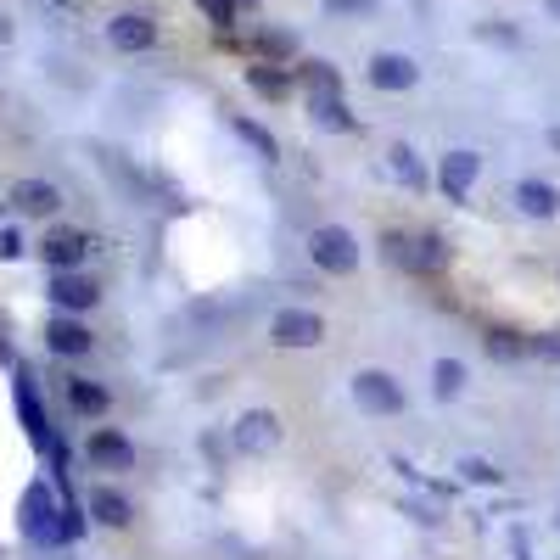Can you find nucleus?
<instances>
[{
	"label": "nucleus",
	"mask_w": 560,
	"mask_h": 560,
	"mask_svg": "<svg viewBox=\"0 0 560 560\" xmlns=\"http://www.w3.org/2000/svg\"><path fill=\"white\" fill-rule=\"evenodd\" d=\"M308 252H314V264H320L325 275H353V269H359V241H353L342 224L314 230V236H308Z\"/></svg>",
	"instance_id": "nucleus-1"
},
{
	"label": "nucleus",
	"mask_w": 560,
	"mask_h": 560,
	"mask_svg": "<svg viewBox=\"0 0 560 560\" xmlns=\"http://www.w3.org/2000/svg\"><path fill=\"white\" fill-rule=\"evenodd\" d=\"M17 516H23V532L28 538H34V544H62V538H56V532H62V510H56V499H51V488H45V482H34V488L23 493V510H17Z\"/></svg>",
	"instance_id": "nucleus-2"
},
{
	"label": "nucleus",
	"mask_w": 560,
	"mask_h": 560,
	"mask_svg": "<svg viewBox=\"0 0 560 560\" xmlns=\"http://www.w3.org/2000/svg\"><path fill=\"white\" fill-rule=\"evenodd\" d=\"M353 398H359V409H370V415H398V409H404V387H398L387 370H359V376H353Z\"/></svg>",
	"instance_id": "nucleus-3"
},
{
	"label": "nucleus",
	"mask_w": 560,
	"mask_h": 560,
	"mask_svg": "<svg viewBox=\"0 0 560 560\" xmlns=\"http://www.w3.org/2000/svg\"><path fill=\"white\" fill-rule=\"evenodd\" d=\"M269 331H275V348H314L325 336V320L314 308H280Z\"/></svg>",
	"instance_id": "nucleus-4"
},
{
	"label": "nucleus",
	"mask_w": 560,
	"mask_h": 560,
	"mask_svg": "<svg viewBox=\"0 0 560 560\" xmlns=\"http://www.w3.org/2000/svg\"><path fill=\"white\" fill-rule=\"evenodd\" d=\"M230 437H236L241 454H269V448H280V420L269 415V409H247Z\"/></svg>",
	"instance_id": "nucleus-5"
},
{
	"label": "nucleus",
	"mask_w": 560,
	"mask_h": 560,
	"mask_svg": "<svg viewBox=\"0 0 560 560\" xmlns=\"http://www.w3.org/2000/svg\"><path fill=\"white\" fill-rule=\"evenodd\" d=\"M96 280L79 275V269H56L51 275V303L62 308V314H84V308H96Z\"/></svg>",
	"instance_id": "nucleus-6"
},
{
	"label": "nucleus",
	"mask_w": 560,
	"mask_h": 560,
	"mask_svg": "<svg viewBox=\"0 0 560 560\" xmlns=\"http://www.w3.org/2000/svg\"><path fill=\"white\" fill-rule=\"evenodd\" d=\"M392 252H398V258L415 269V275H437V269L448 264L443 236H392Z\"/></svg>",
	"instance_id": "nucleus-7"
},
{
	"label": "nucleus",
	"mask_w": 560,
	"mask_h": 560,
	"mask_svg": "<svg viewBox=\"0 0 560 560\" xmlns=\"http://www.w3.org/2000/svg\"><path fill=\"white\" fill-rule=\"evenodd\" d=\"M107 40L118 45V51H152V45H157V23L146 12H118L107 23Z\"/></svg>",
	"instance_id": "nucleus-8"
},
{
	"label": "nucleus",
	"mask_w": 560,
	"mask_h": 560,
	"mask_svg": "<svg viewBox=\"0 0 560 560\" xmlns=\"http://www.w3.org/2000/svg\"><path fill=\"white\" fill-rule=\"evenodd\" d=\"M415 79H420L415 56H398V51L370 56V84H376V90H415Z\"/></svg>",
	"instance_id": "nucleus-9"
},
{
	"label": "nucleus",
	"mask_w": 560,
	"mask_h": 560,
	"mask_svg": "<svg viewBox=\"0 0 560 560\" xmlns=\"http://www.w3.org/2000/svg\"><path fill=\"white\" fill-rule=\"evenodd\" d=\"M12 208H17V213H34V219H45V213L62 208V191H56V185H45V180H17V185H12Z\"/></svg>",
	"instance_id": "nucleus-10"
},
{
	"label": "nucleus",
	"mask_w": 560,
	"mask_h": 560,
	"mask_svg": "<svg viewBox=\"0 0 560 560\" xmlns=\"http://www.w3.org/2000/svg\"><path fill=\"white\" fill-rule=\"evenodd\" d=\"M90 460H96L101 471H129V465H135V443H129L124 432H96L90 437Z\"/></svg>",
	"instance_id": "nucleus-11"
},
{
	"label": "nucleus",
	"mask_w": 560,
	"mask_h": 560,
	"mask_svg": "<svg viewBox=\"0 0 560 560\" xmlns=\"http://www.w3.org/2000/svg\"><path fill=\"white\" fill-rule=\"evenodd\" d=\"M45 342H51V353H62V359H79V353H90V331H84L73 314H56L51 331H45Z\"/></svg>",
	"instance_id": "nucleus-12"
},
{
	"label": "nucleus",
	"mask_w": 560,
	"mask_h": 560,
	"mask_svg": "<svg viewBox=\"0 0 560 560\" xmlns=\"http://www.w3.org/2000/svg\"><path fill=\"white\" fill-rule=\"evenodd\" d=\"M471 180H476V152H448L443 168H437V185L460 202V196L471 191Z\"/></svg>",
	"instance_id": "nucleus-13"
},
{
	"label": "nucleus",
	"mask_w": 560,
	"mask_h": 560,
	"mask_svg": "<svg viewBox=\"0 0 560 560\" xmlns=\"http://www.w3.org/2000/svg\"><path fill=\"white\" fill-rule=\"evenodd\" d=\"M516 202H521V213H532V219H555L560 191H555V185H544V180H521L516 185Z\"/></svg>",
	"instance_id": "nucleus-14"
},
{
	"label": "nucleus",
	"mask_w": 560,
	"mask_h": 560,
	"mask_svg": "<svg viewBox=\"0 0 560 560\" xmlns=\"http://www.w3.org/2000/svg\"><path fill=\"white\" fill-rule=\"evenodd\" d=\"M84 247H90L84 236H73V230H56V236H45L40 252H45V264H51V269H79Z\"/></svg>",
	"instance_id": "nucleus-15"
},
{
	"label": "nucleus",
	"mask_w": 560,
	"mask_h": 560,
	"mask_svg": "<svg viewBox=\"0 0 560 560\" xmlns=\"http://www.w3.org/2000/svg\"><path fill=\"white\" fill-rule=\"evenodd\" d=\"M90 516L107 521V527H129V499L124 493H112V488H101L96 499H90Z\"/></svg>",
	"instance_id": "nucleus-16"
},
{
	"label": "nucleus",
	"mask_w": 560,
	"mask_h": 560,
	"mask_svg": "<svg viewBox=\"0 0 560 560\" xmlns=\"http://www.w3.org/2000/svg\"><path fill=\"white\" fill-rule=\"evenodd\" d=\"M68 398H73V409H79V415H107V404H112L101 381H73Z\"/></svg>",
	"instance_id": "nucleus-17"
},
{
	"label": "nucleus",
	"mask_w": 560,
	"mask_h": 560,
	"mask_svg": "<svg viewBox=\"0 0 560 560\" xmlns=\"http://www.w3.org/2000/svg\"><path fill=\"white\" fill-rule=\"evenodd\" d=\"M314 124H325V129H348L353 124L348 107L336 101V90H314Z\"/></svg>",
	"instance_id": "nucleus-18"
},
{
	"label": "nucleus",
	"mask_w": 560,
	"mask_h": 560,
	"mask_svg": "<svg viewBox=\"0 0 560 560\" xmlns=\"http://www.w3.org/2000/svg\"><path fill=\"white\" fill-rule=\"evenodd\" d=\"M387 163H392V174H398L404 185H415V191L426 185V168H420L415 146H392V152H387Z\"/></svg>",
	"instance_id": "nucleus-19"
},
{
	"label": "nucleus",
	"mask_w": 560,
	"mask_h": 560,
	"mask_svg": "<svg viewBox=\"0 0 560 560\" xmlns=\"http://www.w3.org/2000/svg\"><path fill=\"white\" fill-rule=\"evenodd\" d=\"M432 381H437V398H454V392L465 387V364L460 359H437Z\"/></svg>",
	"instance_id": "nucleus-20"
},
{
	"label": "nucleus",
	"mask_w": 560,
	"mask_h": 560,
	"mask_svg": "<svg viewBox=\"0 0 560 560\" xmlns=\"http://www.w3.org/2000/svg\"><path fill=\"white\" fill-rule=\"evenodd\" d=\"M247 84L258 90V96H269V101L286 96V73H275V68H252V73H247Z\"/></svg>",
	"instance_id": "nucleus-21"
},
{
	"label": "nucleus",
	"mask_w": 560,
	"mask_h": 560,
	"mask_svg": "<svg viewBox=\"0 0 560 560\" xmlns=\"http://www.w3.org/2000/svg\"><path fill=\"white\" fill-rule=\"evenodd\" d=\"M376 0H325V17H370Z\"/></svg>",
	"instance_id": "nucleus-22"
},
{
	"label": "nucleus",
	"mask_w": 560,
	"mask_h": 560,
	"mask_svg": "<svg viewBox=\"0 0 560 560\" xmlns=\"http://www.w3.org/2000/svg\"><path fill=\"white\" fill-rule=\"evenodd\" d=\"M488 348L499 353V359H516V353H527V342H521L516 331H493V336H488Z\"/></svg>",
	"instance_id": "nucleus-23"
},
{
	"label": "nucleus",
	"mask_w": 560,
	"mask_h": 560,
	"mask_svg": "<svg viewBox=\"0 0 560 560\" xmlns=\"http://www.w3.org/2000/svg\"><path fill=\"white\" fill-rule=\"evenodd\" d=\"M308 90H342V79H336L331 62H314V68H308Z\"/></svg>",
	"instance_id": "nucleus-24"
},
{
	"label": "nucleus",
	"mask_w": 560,
	"mask_h": 560,
	"mask_svg": "<svg viewBox=\"0 0 560 560\" xmlns=\"http://www.w3.org/2000/svg\"><path fill=\"white\" fill-rule=\"evenodd\" d=\"M196 6H202V12H208L219 28H230V23H236V0H196Z\"/></svg>",
	"instance_id": "nucleus-25"
},
{
	"label": "nucleus",
	"mask_w": 560,
	"mask_h": 560,
	"mask_svg": "<svg viewBox=\"0 0 560 560\" xmlns=\"http://www.w3.org/2000/svg\"><path fill=\"white\" fill-rule=\"evenodd\" d=\"M236 135H247V140H252V146H258V152H264V157H275V140H269L258 124H247V118H236Z\"/></svg>",
	"instance_id": "nucleus-26"
},
{
	"label": "nucleus",
	"mask_w": 560,
	"mask_h": 560,
	"mask_svg": "<svg viewBox=\"0 0 560 560\" xmlns=\"http://www.w3.org/2000/svg\"><path fill=\"white\" fill-rule=\"evenodd\" d=\"M258 45H264L269 56H292V51H297V40H292V34H286V28H280V34H275V28H269V34H264V40H258Z\"/></svg>",
	"instance_id": "nucleus-27"
},
{
	"label": "nucleus",
	"mask_w": 560,
	"mask_h": 560,
	"mask_svg": "<svg viewBox=\"0 0 560 560\" xmlns=\"http://www.w3.org/2000/svg\"><path fill=\"white\" fill-rule=\"evenodd\" d=\"M460 471L471 476V482H499V471H493L488 460H460Z\"/></svg>",
	"instance_id": "nucleus-28"
},
{
	"label": "nucleus",
	"mask_w": 560,
	"mask_h": 560,
	"mask_svg": "<svg viewBox=\"0 0 560 560\" xmlns=\"http://www.w3.org/2000/svg\"><path fill=\"white\" fill-rule=\"evenodd\" d=\"M23 252V236L17 230H0V258H17Z\"/></svg>",
	"instance_id": "nucleus-29"
},
{
	"label": "nucleus",
	"mask_w": 560,
	"mask_h": 560,
	"mask_svg": "<svg viewBox=\"0 0 560 560\" xmlns=\"http://www.w3.org/2000/svg\"><path fill=\"white\" fill-rule=\"evenodd\" d=\"M6 40H12V17L0 12V45H6Z\"/></svg>",
	"instance_id": "nucleus-30"
},
{
	"label": "nucleus",
	"mask_w": 560,
	"mask_h": 560,
	"mask_svg": "<svg viewBox=\"0 0 560 560\" xmlns=\"http://www.w3.org/2000/svg\"><path fill=\"white\" fill-rule=\"evenodd\" d=\"M549 146H555V152H560V124H555V129H549Z\"/></svg>",
	"instance_id": "nucleus-31"
},
{
	"label": "nucleus",
	"mask_w": 560,
	"mask_h": 560,
	"mask_svg": "<svg viewBox=\"0 0 560 560\" xmlns=\"http://www.w3.org/2000/svg\"><path fill=\"white\" fill-rule=\"evenodd\" d=\"M549 17H560V0H549Z\"/></svg>",
	"instance_id": "nucleus-32"
}]
</instances>
